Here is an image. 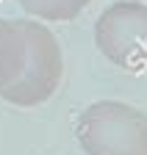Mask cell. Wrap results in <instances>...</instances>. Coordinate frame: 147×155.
<instances>
[{"mask_svg": "<svg viewBox=\"0 0 147 155\" xmlns=\"http://www.w3.org/2000/svg\"><path fill=\"white\" fill-rule=\"evenodd\" d=\"M144 3H147V0H144Z\"/></svg>", "mask_w": 147, "mask_h": 155, "instance_id": "6", "label": "cell"}, {"mask_svg": "<svg viewBox=\"0 0 147 155\" xmlns=\"http://www.w3.org/2000/svg\"><path fill=\"white\" fill-rule=\"evenodd\" d=\"M28 17L47 19V22H67L75 19L92 0H14Z\"/></svg>", "mask_w": 147, "mask_h": 155, "instance_id": "5", "label": "cell"}, {"mask_svg": "<svg viewBox=\"0 0 147 155\" xmlns=\"http://www.w3.org/2000/svg\"><path fill=\"white\" fill-rule=\"evenodd\" d=\"M25 36V67L14 81L0 89V97L17 108H33L50 100L64 75L58 39L39 19H17Z\"/></svg>", "mask_w": 147, "mask_h": 155, "instance_id": "2", "label": "cell"}, {"mask_svg": "<svg viewBox=\"0 0 147 155\" xmlns=\"http://www.w3.org/2000/svg\"><path fill=\"white\" fill-rule=\"evenodd\" d=\"M25 67V36L11 19H0V89H6Z\"/></svg>", "mask_w": 147, "mask_h": 155, "instance_id": "4", "label": "cell"}, {"mask_svg": "<svg viewBox=\"0 0 147 155\" xmlns=\"http://www.w3.org/2000/svg\"><path fill=\"white\" fill-rule=\"evenodd\" d=\"M86 155H147V114L117 100H100L81 111L75 125Z\"/></svg>", "mask_w": 147, "mask_h": 155, "instance_id": "1", "label": "cell"}, {"mask_svg": "<svg viewBox=\"0 0 147 155\" xmlns=\"http://www.w3.org/2000/svg\"><path fill=\"white\" fill-rule=\"evenodd\" d=\"M95 45L125 72H147V3L119 0L95 22Z\"/></svg>", "mask_w": 147, "mask_h": 155, "instance_id": "3", "label": "cell"}]
</instances>
